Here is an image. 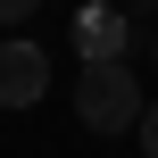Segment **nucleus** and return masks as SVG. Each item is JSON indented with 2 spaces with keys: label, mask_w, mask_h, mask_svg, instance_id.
Returning a JSON list of instances; mask_svg holds the SVG:
<instances>
[{
  "label": "nucleus",
  "mask_w": 158,
  "mask_h": 158,
  "mask_svg": "<svg viewBox=\"0 0 158 158\" xmlns=\"http://www.w3.org/2000/svg\"><path fill=\"white\" fill-rule=\"evenodd\" d=\"M75 108H83V125H92V133H133V125H142V83H133V67H125V58L83 67Z\"/></svg>",
  "instance_id": "1"
},
{
  "label": "nucleus",
  "mask_w": 158,
  "mask_h": 158,
  "mask_svg": "<svg viewBox=\"0 0 158 158\" xmlns=\"http://www.w3.org/2000/svg\"><path fill=\"white\" fill-rule=\"evenodd\" d=\"M50 92V58L33 42H0V108H33Z\"/></svg>",
  "instance_id": "2"
},
{
  "label": "nucleus",
  "mask_w": 158,
  "mask_h": 158,
  "mask_svg": "<svg viewBox=\"0 0 158 158\" xmlns=\"http://www.w3.org/2000/svg\"><path fill=\"white\" fill-rule=\"evenodd\" d=\"M125 8H100V0H83L75 8V50H83V67H108V58H125Z\"/></svg>",
  "instance_id": "3"
},
{
  "label": "nucleus",
  "mask_w": 158,
  "mask_h": 158,
  "mask_svg": "<svg viewBox=\"0 0 158 158\" xmlns=\"http://www.w3.org/2000/svg\"><path fill=\"white\" fill-rule=\"evenodd\" d=\"M33 8H42V0H0V25H25Z\"/></svg>",
  "instance_id": "4"
},
{
  "label": "nucleus",
  "mask_w": 158,
  "mask_h": 158,
  "mask_svg": "<svg viewBox=\"0 0 158 158\" xmlns=\"http://www.w3.org/2000/svg\"><path fill=\"white\" fill-rule=\"evenodd\" d=\"M142 150L158 158V108H142Z\"/></svg>",
  "instance_id": "5"
}]
</instances>
